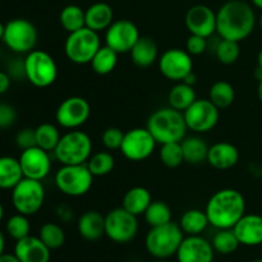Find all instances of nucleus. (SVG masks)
I'll return each instance as SVG.
<instances>
[{
    "instance_id": "nucleus-1",
    "label": "nucleus",
    "mask_w": 262,
    "mask_h": 262,
    "mask_svg": "<svg viewBox=\"0 0 262 262\" xmlns=\"http://www.w3.org/2000/svg\"><path fill=\"white\" fill-rule=\"evenodd\" d=\"M255 26V10L245 0H229L216 12V33L220 38L241 42L253 32Z\"/></svg>"
},
{
    "instance_id": "nucleus-2",
    "label": "nucleus",
    "mask_w": 262,
    "mask_h": 262,
    "mask_svg": "<svg viewBox=\"0 0 262 262\" xmlns=\"http://www.w3.org/2000/svg\"><path fill=\"white\" fill-rule=\"evenodd\" d=\"M205 212L214 228L233 229L246 214V199L234 188L220 189L210 197Z\"/></svg>"
},
{
    "instance_id": "nucleus-3",
    "label": "nucleus",
    "mask_w": 262,
    "mask_h": 262,
    "mask_svg": "<svg viewBox=\"0 0 262 262\" xmlns=\"http://www.w3.org/2000/svg\"><path fill=\"white\" fill-rule=\"evenodd\" d=\"M146 128L160 145L181 142L188 130L183 113L170 106L155 110L148 118Z\"/></svg>"
},
{
    "instance_id": "nucleus-4",
    "label": "nucleus",
    "mask_w": 262,
    "mask_h": 262,
    "mask_svg": "<svg viewBox=\"0 0 262 262\" xmlns=\"http://www.w3.org/2000/svg\"><path fill=\"white\" fill-rule=\"evenodd\" d=\"M184 233L179 224L170 222L168 224L154 227L148 230L145 238V246L147 252L156 260H165L177 255Z\"/></svg>"
},
{
    "instance_id": "nucleus-5",
    "label": "nucleus",
    "mask_w": 262,
    "mask_h": 262,
    "mask_svg": "<svg viewBox=\"0 0 262 262\" xmlns=\"http://www.w3.org/2000/svg\"><path fill=\"white\" fill-rule=\"evenodd\" d=\"M55 159L61 165L86 164L92 155V140L86 132L71 129L61 135L54 150Z\"/></svg>"
},
{
    "instance_id": "nucleus-6",
    "label": "nucleus",
    "mask_w": 262,
    "mask_h": 262,
    "mask_svg": "<svg viewBox=\"0 0 262 262\" xmlns=\"http://www.w3.org/2000/svg\"><path fill=\"white\" fill-rule=\"evenodd\" d=\"M23 60H25L26 79L35 87L46 89L58 78V64L55 59L46 51L35 49L26 54Z\"/></svg>"
},
{
    "instance_id": "nucleus-7",
    "label": "nucleus",
    "mask_w": 262,
    "mask_h": 262,
    "mask_svg": "<svg viewBox=\"0 0 262 262\" xmlns=\"http://www.w3.org/2000/svg\"><path fill=\"white\" fill-rule=\"evenodd\" d=\"M101 48L99 32L83 27L76 32L68 33L64 42V54L74 64L83 66L91 63L97 50Z\"/></svg>"
},
{
    "instance_id": "nucleus-8",
    "label": "nucleus",
    "mask_w": 262,
    "mask_h": 262,
    "mask_svg": "<svg viewBox=\"0 0 262 262\" xmlns=\"http://www.w3.org/2000/svg\"><path fill=\"white\" fill-rule=\"evenodd\" d=\"M94 178L86 164L61 165L54 177L59 191L69 197H81L89 193L94 184Z\"/></svg>"
},
{
    "instance_id": "nucleus-9",
    "label": "nucleus",
    "mask_w": 262,
    "mask_h": 262,
    "mask_svg": "<svg viewBox=\"0 0 262 262\" xmlns=\"http://www.w3.org/2000/svg\"><path fill=\"white\" fill-rule=\"evenodd\" d=\"M45 187L41 181L23 178L12 189V204L15 211L26 216H32L42 209L45 204Z\"/></svg>"
},
{
    "instance_id": "nucleus-10",
    "label": "nucleus",
    "mask_w": 262,
    "mask_h": 262,
    "mask_svg": "<svg viewBox=\"0 0 262 262\" xmlns=\"http://www.w3.org/2000/svg\"><path fill=\"white\" fill-rule=\"evenodd\" d=\"M38 40L36 26L25 18H14L5 25L3 42L15 54H28L35 50Z\"/></svg>"
},
{
    "instance_id": "nucleus-11",
    "label": "nucleus",
    "mask_w": 262,
    "mask_h": 262,
    "mask_svg": "<svg viewBox=\"0 0 262 262\" xmlns=\"http://www.w3.org/2000/svg\"><path fill=\"white\" fill-rule=\"evenodd\" d=\"M138 233L137 216L124 207H115L105 215V235L115 243L130 242Z\"/></svg>"
},
{
    "instance_id": "nucleus-12",
    "label": "nucleus",
    "mask_w": 262,
    "mask_h": 262,
    "mask_svg": "<svg viewBox=\"0 0 262 262\" xmlns=\"http://www.w3.org/2000/svg\"><path fill=\"white\" fill-rule=\"evenodd\" d=\"M187 128L201 135L214 129L220 119V109L209 99H197L191 106L183 112Z\"/></svg>"
},
{
    "instance_id": "nucleus-13",
    "label": "nucleus",
    "mask_w": 262,
    "mask_h": 262,
    "mask_svg": "<svg viewBox=\"0 0 262 262\" xmlns=\"http://www.w3.org/2000/svg\"><path fill=\"white\" fill-rule=\"evenodd\" d=\"M91 115V105L84 97L71 96L59 104L55 112L56 124L66 129H78Z\"/></svg>"
},
{
    "instance_id": "nucleus-14",
    "label": "nucleus",
    "mask_w": 262,
    "mask_h": 262,
    "mask_svg": "<svg viewBox=\"0 0 262 262\" xmlns=\"http://www.w3.org/2000/svg\"><path fill=\"white\" fill-rule=\"evenodd\" d=\"M159 71L166 79L182 82L193 72V59L187 50L171 48L164 51L158 60Z\"/></svg>"
},
{
    "instance_id": "nucleus-15",
    "label": "nucleus",
    "mask_w": 262,
    "mask_h": 262,
    "mask_svg": "<svg viewBox=\"0 0 262 262\" xmlns=\"http://www.w3.org/2000/svg\"><path fill=\"white\" fill-rule=\"evenodd\" d=\"M156 143L147 128H132L124 133L120 151L127 160L138 163L152 155Z\"/></svg>"
},
{
    "instance_id": "nucleus-16",
    "label": "nucleus",
    "mask_w": 262,
    "mask_h": 262,
    "mask_svg": "<svg viewBox=\"0 0 262 262\" xmlns=\"http://www.w3.org/2000/svg\"><path fill=\"white\" fill-rule=\"evenodd\" d=\"M140 37V30L136 23L129 19H118L105 31V45L118 54H125L132 50Z\"/></svg>"
},
{
    "instance_id": "nucleus-17",
    "label": "nucleus",
    "mask_w": 262,
    "mask_h": 262,
    "mask_svg": "<svg viewBox=\"0 0 262 262\" xmlns=\"http://www.w3.org/2000/svg\"><path fill=\"white\" fill-rule=\"evenodd\" d=\"M18 160L25 178L42 181L51 171L50 152L42 150L38 146L23 150Z\"/></svg>"
},
{
    "instance_id": "nucleus-18",
    "label": "nucleus",
    "mask_w": 262,
    "mask_h": 262,
    "mask_svg": "<svg viewBox=\"0 0 262 262\" xmlns=\"http://www.w3.org/2000/svg\"><path fill=\"white\" fill-rule=\"evenodd\" d=\"M184 22L191 35L209 38L216 32V12L207 5L197 4L189 8Z\"/></svg>"
},
{
    "instance_id": "nucleus-19",
    "label": "nucleus",
    "mask_w": 262,
    "mask_h": 262,
    "mask_svg": "<svg viewBox=\"0 0 262 262\" xmlns=\"http://www.w3.org/2000/svg\"><path fill=\"white\" fill-rule=\"evenodd\" d=\"M214 247L201 235L184 237L177 251L178 262H214Z\"/></svg>"
},
{
    "instance_id": "nucleus-20",
    "label": "nucleus",
    "mask_w": 262,
    "mask_h": 262,
    "mask_svg": "<svg viewBox=\"0 0 262 262\" xmlns=\"http://www.w3.org/2000/svg\"><path fill=\"white\" fill-rule=\"evenodd\" d=\"M241 245L255 247L262 245V216L257 214H245L233 228Z\"/></svg>"
},
{
    "instance_id": "nucleus-21",
    "label": "nucleus",
    "mask_w": 262,
    "mask_h": 262,
    "mask_svg": "<svg viewBox=\"0 0 262 262\" xmlns=\"http://www.w3.org/2000/svg\"><path fill=\"white\" fill-rule=\"evenodd\" d=\"M50 251L40 238L33 235L17 241L14 246V255L20 262H49Z\"/></svg>"
},
{
    "instance_id": "nucleus-22",
    "label": "nucleus",
    "mask_w": 262,
    "mask_h": 262,
    "mask_svg": "<svg viewBox=\"0 0 262 262\" xmlns=\"http://www.w3.org/2000/svg\"><path fill=\"white\" fill-rule=\"evenodd\" d=\"M207 163L217 170H228L239 161V151L230 142H216L209 147Z\"/></svg>"
},
{
    "instance_id": "nucleus-23",
    "label": "nucleus",
    "mask_w": 262,
    "mask_h": 262,
    "mask_svg": "<svg viewBox=\"0 0 262 262\" xmlns=\"http://www.w3.org/2000/svg\"><path fill=\"white\" fill-rule=\"evenodd\" d=\"M77 229L83 239L95 242L105 235V216L96 210L84 211L77 222Z\"/></svg>"
},
{
    "instance_id": "nucleus-24",
    "label": "nucleus",
    "mask_w": 262,
    "mask_h": 262,
    "mask_svg": "<svg viewBox=\"0 0 262 262\" xmlns=\"http://www.w3.org/2000/svg\"><path fill=\"white\" fill-rule=\"evenodd\" d=\"M133 64L138 68H150L159 60V48L154 38L141 36L129 51Z\"/></svg>"
},
{
    "instance_id": "nucleus-25",
    "label": "nucleus",
    "mask_w": 262,
    "mask_h": 262,
    "mask_svg": "<svg viewBox=\"0 0 262 262\" xmlns=\"http://www.w3.org/2000/svg\"><path fill=\"white\" fill-rule=\"evenodd\" d=\"M84 12H86V27L95 32L106 31L114 22V12L107 3H94Z\"/></svg>"
},
{
    "instance_id": "nucleus-26",
    "label": "nucleus",
    "mask_w": 262,
    "mask_h": 262,
    "mask_svg": "<svg viewBox=\"0 0 262 262\" xmlns=\"http://www.w3.org/2000/svg\"><path fill=\"white\" fill-rule=\"evenodd\" d=\"M151 202H152V196H151L150 191L145 187L137 186L125 192L122 207H124L130 214L140 216V215L145 214Z\"/></svg>"
},
{
    "instance_id": "nucleus-27",
    "label": "nucleus",
    "mask_w": 262,
    "mask_h": 262,
    "mask_svg": "<svg viewBox=\"0 0 262 262\" xmlns=\"http://www.w3.org/2000/svg\"><path fill=\"white\" fill-rule=\"evenodd\" d=\"M181 145L182 150H183L184 163L191 164V165H199L207 160L209 146L200 136L184 137L181 141Z\"/></svg>"
},
{
    "instance_id": "nucleus-28",
    "label": "nucleus",
    "mask_w": 262,
    "mask_h": 262,
    "mask_svg": "<svg viewBox=\"0 0 262 262\" xmlns=\"http://www.w3.org/2000/svg\"><path fill=\"white\" fill-rule=\"evenodd\" d=\"M25 178L19 160L13 156H0V189H13Z\"/></svg>"
},
{
    "instance_id": "nucleus-29",
    "label": "nucleus",
    "mask_w": 262,
    "mask_h": 262,
    "mask_svg": "<svg viewBox=\"0 0 262 262\" xmlns=\"http://www.w3.org/2000/svg\"><path fill=\"white\" fill-rule=\"evenodd\" d=\"M197 100L193 86L186 82H177L168 94V104L173 109L183 113Z\"/></svg>"
},
{
    "instance_id": "nucleus-30",
    "label": "nucleus",
    "mask_w": 262,
    "mask_h": 262,
    "mask_svg": "<svg viewBox=\"0 0 262 262\" xmlns=\"http://www.w3.org/2000/svg\"><path fill=\"white\" fill-rule=\"evenodd\" d=\"M209 225L206 212L199 209L187 210L179 220V227L187 235H201Z\"/></svg>"
},
{
    "instance_id": "nucleus-31",
    "label": "nucleus",
    "mask_w": 262,
    "mask_h": 262,
    "mask_svg": "<svg viewBox=\"0 0 262 262\" xmlns=\"http://www.w3.org/2000/svg\"><path fill=\"white\" fill-rule=\"evenodd\" d=\"M59 22L68 33L76 32L86 27V12L79 5L68 4L59 13Z\"/></svg>"
},
{
    "instance_id": "nucleus-32",
    "label": "nucleus",
    "mask_w": 262,
    "mask_h": 262,
    "mask_svg": "<svg viewBox=\"0 0 262 262\" xmlns=\"http://www.w3.org/2000/svg\"><path fill=\"white\" fill-rule=\"evenodd\" d=\"M118 55L119 54L113 50L112 48H109L107 45H101V48L97 50L90 63L92 71L100 76H106V74L112 73L118 64Z\"/></svg>"
},
{
    "instance_id": "nucleus-33",
    "label": "nucleus",
    "mask_w": 262,
    "mask_h": 262,
    "mask_svg": "<svg viewBox=\"0 0 262 262\" xmlns=\"http://www.w3.org/2000/svg\"><path fill=\"white\" fill-rule=\"evenodd\" d=\"M209 100L219 107L220 110L227 109L234 102L235 100V90L232 83L228 81H217L210 87Z\"/></svg>"
},
{
    "instance_id": "nucleus-34",
    "label": "nucleus",
    "mask_w": 262,
    "mask_h": 262,
    "mask_svg": "<svg viewBox=\"0 0 262 262\" xmlns=\"http://www.w3.org/2000/svg\"><path fill=\"white\" fill-rule=\"evenodd\" d=\"M35 132L36 146L48 152H54L61 137L59 128L51 123H42L35 128Z\"/></svg>"
},
{
    "instance_id": "nucleus-35",
    "label": "nucleus",
    "mask_w": 262,
    "mask_h": 262,
    "mask_svg": "<svg viewBox=\"0 0 262 262\" xmlns=\"http://www.w3.org/2000/svg\"><path fill=\"white\" fill-rule=\"evenodd\" d=\"M146 223L151 228L160 227L171 222L173 212L170 206L164 201H152L143 214Z\"/></svg>"
},
{
    "instance_id": "nucleus-36",
    "label": "nucleus",
    "mask_w": 262,
    "mask_h": 262,
    "mask_svg": "<svg viewBox=\"0 0 262 262\" xmlns=\"http://www.w3.org/2000/svg\"><path fill=\"white\" fill-rule=\"evenodd\" d=\"M86 165L94 177H105L114 170L115 159L109 151H100L92 154Z\"/></svg>"
},
{
    "instance_id": "nucleus-37",
    "label": "nucleus",
    "mask_w": 262,
    "mask_h": 262,
    "mask_svg": "<svg viewBox=\"0 0 262 262\" xmlns=\"http://www.w3.org/2000/svg\"><path fill=\"white\" fill-rule=\"evenodd\" d=\"M211 245L215 252L222 253V255H230L238 250L241 243L233 229H217V232L212 237Z\"/></svg>"
},
{
    "instance_id": "nucleus-38",
    "label": "nucleus",
    "mask_w": 262,
    "mask_h": 262,
    "mask_svg": "<svg viewBox=\"0 0 262 262\" xmlns=\"http://www.w3.org/2000/svg\"><path fill=\"white\" fill-rule=\"evenodd\" d=\"M38 238L46 245L50 250H58L66 242V233L63 228L56 223H45L40 228Z\"/></svg>"
},
{
    "instance_id": "nucleus-39",
    "label": "nucleus",
    "mask_w": 262,
    "mask_h": 262,
    "mask_svg": "<svg viewBox=\"0 0 262 262\" xmlns=\"http://www.w3.org/2000/svg\"><path fill=\"white\" fill-rule=\"evenodd\" d=\"M159 158H160V161L166 168H178L179 165L184 163L181 142L163 143L160 150H159Z\"/></svg>"
},
{
    "instance_id": "nucleus-40",
    "label": "nucleus",
    "mask_w": 262,
    "mask_h": 262,
    "mask_svg": "<svg viewBox=\"0 0 262 262\" xmlns=\"http://www.w3.org/2000/svg\"><path fill=\"white\" fill-rule=\"evenodd\" d=\"M215 55L222 64H225V66L234 64L241 55L239 42L222 38L215 48Z\"/></svg>"
},
{
    "instance_id": "nucleus-41",
    "label": "nucleus",
    "mask_w": 262,
    "mask_h": 262,
    "mask_svg": "<svg viewBox=\"0 0 262 262\" xmlns=\"http://www.w3.org/2000/svg\"><path fill=\"white\" fill-rule=\"evenodd\" d=\"M5 229H7L8 235L10 238H13L15 242L19 239H23L27 235H30L31 224L30 220H28V216L17 212V214L13 215V216H10L8 219Z\"/></svg>"
},
{
    "instance_id": "nucleus-42",
    "label": "nucleus",
    "mask_w": 262,
    "mask_h": 262,
    "mask_svg": "<svg viewBox=\"0 0 262 262\" xmlns=\"http://www.w3.org/2000/svg\"><path fill=\"white\" fill-rule=\"evenodd\" d=\"M123 138H124V132L120 128L109 127L102 132L101 142L104 147L109 151L120 150Z\"/></svg>"
},
{
    "instance_id": "nucleus-43",
    "label": "nucleus",
    "mask_w": 262,
    "mask_h": 262,
    "mask_svg": "<svg viewBox=\"0 0 262 262\" xmlns=\"http://www.w3.org/2000/svg\"><path fill=\"white\" fill-rule=\"evenodd\" d=\"M15 145L20 150L35 147L36 146V132L32 128H23L15 136Z\"/></svg>"
},
{
    "instance_id": "nucleus-44",
    "label": "nucleus",
    "mask_w": 262,
    "mask_h": 262,
    "mask_svg": "<svg viewBox=\"0 0 262 262\" xmlns=\"http://www.w3.org/2000/svg\"><path fill=\"white\" fill-rule=\"evenodd\" d=\"M207 49V38L197 35H189L186 42V50L191 54L192 56L201 55Z\"/></svg>"
},
{
    "instance_id": "nucleus-45",
    "label": "nucleus",
    "mask_w": 262,
    "mask_h": 262,
    "mask_svg": "<svg viewBox=\"0 0 262 262\" xmlns=\"http://www.w3.org/2000/svg\"><path fill=\"white\" fill-rule=\"evenodd\" d=\"M17 120V110L9 104L0 102V129L12 127Z\"/></svg>"
},
{
    "instance_id": "nucleus-46",
    "label": "nucleus",
    "mask_w": 262,
    "mask_h": 262,
    "mask_svg": "<svg viewBox=\"0 0 262 262\" xmlns=\"http://www.w3.org/2000/svg\"><path fill=\"white\" fill-rule=\"evenodd\" d=\"M10 82H12V77L7 72L0 71V95L5 94L9 90Z\"/></svg>"
},
{
    "instance_id": "nucleus-47",
    "label": "nucleus",
    "mask_w": 262,
    "mask_h": 262,
    "mask_svg": "<svg viewBox=\"0 0 262 262\" xmlns=\"http://www.w3.org/2000/svg\"><path fill=\"white\" fill-rule=\"evenodd\" d=\"M0 262H20L14 253H3L0 256Z\"/></svg>"
},
{
    "instance_id": "nucleus-48",
    "label": "nucleus",
    "mask_w": 262,
    "mask_h": 262,
    "mask_svg": "<svg viewBox=\"0 0 262 262\" xmlns=\"http://www.w3.org/2000/svg\"><path fill=\"white\" fill-rule=\"evenodd\" d=\"M182 82H186V83L191 84V86H194V83H196V82H197V77H196V74H194L193 72H192V73H189L188 76H187L186 78H184L183 81H182Z\"/></svg>"
},
{
    "instance_id": "nucleus-49",
    "label": "nucleus",
    "mask_w": 262,
    "mask_h": 262,
    "mask_svg": "<svg viewBox=\"0 0 262 262\" xmlns=\"http://www.w3.org/2000/svg\"><path fill=\"white\" fill-rule=\"evenodd\" d=\"M4 247H5V238H4V234L2 233V230H0V256L4 253Z\"/></svg>"
},
{
    "instance_id": "nucleus-50",
    "label": "nucleus",
    "mask_w": 262,
    "mask_h": 262,
    "mask_svg": "<svg viewBox=\"0 0 262 262\" xmlns=\"http://www.w3.org/2000/svg\"><path fill=\"white\" fill-rule=\"evenodd\" d=\"M257 95H258V100L262 104V78L258 79V87H257Z\"/></svg>"
},
{
    "instance_id": "nucleus-51",
    "label": "nucleus",
    "mask_w": 262,
    "mask_h": 262,
    "mask_svg": "<svg viewBox=\"0 0 262 262\" xmlns=\"http://www.w3.org/2000/svg\"><path fill=\"white\" fill-rule=\"evenodd\" d=\"M257 69L262 72V49L258 51V55H257Z\"/></svg>"
},
{
    "instance_id": "nucleus-52",
    "label": "nucleus",
    "mask_w": 262,
    "mask_h": 262,
    "mask_svg": "<svg viewBox=\"0 0 262 262\" xmlns=\"http://www.w3.org/2000/svg\"><path fill=\"white\" fill-rule=\"evenodd\" d=\"M251 3H252L256 8L262 10V0H251Z\"/></svg>"
},
{
    "instance_id": "nucleus-53",
    "label": "nucleus",
    "mask_w": 262,
    "mask_h": 262,
    "mask_svg": "<svg viewBox=\"0 0 262 262\" xmlns=\"http://www.w3.org/2000/svg\"><path fill=\"white\" fill-rule=\"evenodd\" d=\"M4 28L5 25H3V23L0 22V40H3V36H4Z\"/></svg>"
},
{
    "instance_id": "nucleus-54",
    "label": "nucleus",
    "mask_w": 262,
    "mask_h": 262,
    "mask_svg": "<svg viewBox=\"0 0 262 262\" xmlns=\"http://www.w3.org/2000/svg\"><path fill=\"white\" fill-rule=\"evenodd\" d=\"M3 217H4V207H3L2 202H0V223H2Z\"/></svg>"
},
{
    "instance_id": "nucleus-55",
    "label": "nucleus",
    "mask_w": 262,
    "mask_h": 262,
    "mask_svg": "<svg viewBox=\"0 0 262 262\" xmlns=\"http://www.w3.org/2000/svg\"><path fill=\"white\" fill-rule=\"evenodd\" d=\"M260 28H261V31H262V14H261V17H260Z\"/></svg>"
},
{
    "instance_id": "nucleus-56",
    "label": "nucleus",
    "mask_w": 262,
    "mask_h": 262,
    "mask_svg": "<svg viewBox=\"0 0 262 262\" xmlns=\"http://www.w3.org/2000/svg\"><path fill=\"white\" fill-rule=\"evenodd\" d=\"M251 262H262V260H255V261H251Z\"/></svg>"
},
{
    "instance_id": "nucleus-57",
    "label": "nucleus",
    "mask_w": 262,
    "mask_h": 262,
    "mask_svg": "<svg viewBox=\"0 0 262 262\" xmlns=\"http://www.w3.org/2000/svg\"><path fill=\"white\" fill-rule=\"evenodd\" d=\"M156 262H165V261H164V260H158Z\"/></svg>"
}]
</instances>
